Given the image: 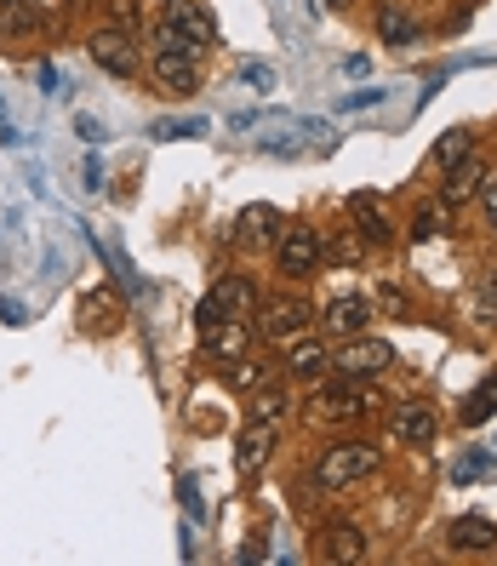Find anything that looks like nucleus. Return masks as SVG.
<instances>
[{
  "label": "nucleus",
  "mask_w": 497,
  "mask_h": 566,
  "mask_svg": "<svg viewBox=\"0 0 497 566\" xmlns=\"http://www.w3.org/2000/svg\"><path fill=\"white\" fill-rule=\"evenodd\" d=\"M372 470H378V447L372 441H338L331 452H320L315 481H320V492H343L355 481H367Z\"/></svg>",
  "instance_id": "obj_1"
},
{
  "label": "nucleus",
  "mask_w": 497,
  "mask_h": 566,
  "mask_svg": "<svg viewBox=\"0 0 497 566\" xmlns=\"http://www.w3.org/2000/svg\"><path fill=\"white\" fill-rule=\"evenodd\" d=\"M86 52H92L97 70H109V75H120V81H126V75H138V41H131V29H120V23L92 29Z\"/></svg>",
  "instance_id": "obj_2"
},
{
  "label": "nucleus",
  "mask_w": 497,
  "mask_h": 566,
  "mask_svg": "<svg viewBox=\"0 0 497 566\" xmlns=\"http://www.w3.org/2000/svg\"><path fill=\"white\" fill-rule=\"evenodd\" d=\"M378 407V395L372 389H360V378H338V384H326L315 395V418H331V423H343V418H367Z\"/></svg>",
  "instance_id": "obj_3"
},
{
  "label": "nucleus",
  "mask_w": 497,
  "mask_h": 566,
  "mask_svg": "<svg viewBox=\"0 0 497 566\" xmlns=\"http://www.w3.org/2000/svg\"><path fill=\"white\" fill-rule=\"evenodd\" d=\"M166 29H172L189 52H201V46L218 41V29H212V18H207L201 0H166Z\"/></svg>",
  "instance_id": "obj_4"
},
{
  "label": "nucleus",
  "mask_w": 497,
  "mask_h": 566,
  "mask_svg": "<svg viewBox=\"0 0 497 566\" xmlns=\"http://www.w3.org/2000/svg\"><path fill=\"white\" fill-rule=\"evenodd\" d=\"M252 310H257V292H252L246 281H218L212 297L201 304V326H212V321H241V315H252Z\"/></svg>",
  "instance_id": "obj_5"
},
{
  "label": "nucleus",
  "mask_w": 497,
  "mask_h": 566,
  "mask_svg": "<svg viewBox=\"0 0 497 566\" xmlns=\"http://www.w3.org/2000/svg\"><path fill=\"white\" fill-rule=\"evenodd\" d=\"M155 81H160V92H172V97L201 92V75H194V57H189L183 46H160V52H155Z\"/></svg>",
  "instance_id": "obj_6"
},
{
  "label": "nucleus",
  "mask_w": 497,
  "mask_h": 566,
  "mask_svg": "<svg viewBox=\"0 0 497 566\" xmlns=\"http://www.w3.org/2000/svg\"><path fill=\"white\" fill-rule=\"evenodd\" d=\"M389 360H394V349H389L383 338H360V332H355V344L338 355V373H343V378H378Z\"/></svg>",
  "instance_id": "obj_7"
},
{
  "label": "nucleus",
  "mask_w": 497,
  "mask_h": 566,
  "mask_svg": "<svg viewBox=\"0 0 497 566\" xmlns=\"http://www.w3.org/2000/svg\"><path fill=\"white\" fill-rule=\"evenodd\" d=\"M320 258H326V247H320L315 229H286L281 235V270L286 275H315Z\"/></svg>",
  "instance_id": "obj_8"
},
{
  "label": "nucleus",
  "mask_w": 497,
  "mask_h": 566,
  "mask_svg": "<svg viewBox=\"0 0 497 566\" xmlns=\"http://www.w3.org/2000/svg\"><path fill=\"white\" fill-rule=\"evenodd\" d=\"M378 315L372 297H360V292H343V297H331L326 304V332H343V338H355V332H367V321Z\"/></svg>",
  "instance_id": "obj_9"
},
{
  "label": "nucleus",
  "mask_w": 497,
  "mask_h": 566,
  "mask_svg": "<svg viewBox=\"0 0 497 566\" xmlns=\"http://www.w3.org/2000/svg\"><path fill=\"white\" fill-rule=\"evenodd\" d=\"M269 447H275V423H246V436H241V447H235L241 475H257L263 463H269Z\"/></svg>",
  "instance_id": "obj_10"
},
{
  "label": "nucleus",
  "mask_w": 497,
  "mask_h": 566,
  "mask_svg": "<svg viewBox=\"0 0 497 566\" xmlns=\"http://www.w3.org/2000/svg\"><path fill=\"white\" fill-rule=\"evenodd\" d=\"M480 184H486V160L480 155H463L452 166V178H446V207H463L469 195H480Z\"/></svg>",
  "instance_id": "obj_11"
},
{
  "label": "nucleus",
  "mask_w": 497,
  "mask_h": 566,
  "mask_svg": "<svg viewBox=\"0 0 497 566\" xmlns=\"http://www.w3.org/2000/svg\"><path fill=\"white\" fill-rule=\"evenodd\" d=\"M360 555H367V532H360V526H349V521L326 526V560L349 566V560H360Z\"/></svg>",
  "instance_id": "obj_12"
},
{
  "label": "nucleus",
  "mask_w": 497,
  "mask_h": 566,
  "mask_svg": "<svg viewBox=\"0 0 497 566\" xmlns=\"http://www.w3.org/2000/svg\"><path fill=\"white\" fill-rule=\"evenodd\" d=\"M309 326V310L297 304V297H286V304H275L269 315H263V332H269L275 344H286V338H297V332Z\"/></svg>",
  "instance_id": "obj_13"
},
{
  "label": "nucleus",
  "mask_w": 497,
  "mask_h": 566,
  "mask_svg": "<svg viewBox=\"0 0 497 566\" xmlns=\"http://www.w3.org/2000/svg\"><path fill=\"white\" fill-rule=\"evenodd\" d=\"M452 544L469 549V555H486V549L497 544V526H491L486 515H463V521H452Z\"/></svg>",
  "instance_id": "obj_14"
},
{
  "label": "nucleus",
  "mask_w": 497,
  "mask_h": 566,
  "mask_svg": "<svg viewBox=\"0 0 497 566\" xmlns=\"http://www.w3.org/2000/svg\"><path fill=\"white\" fill-rule=\"evenodd\" d=\"M207 349H212L218 360H241L246 326H241V321H212V326H207Z\"/></svg>",
  "instance_id": "obj_15"
},
{
  "label": "nucleus",
  "mask_w": 497,
  "mask_h": 566,
  "mask_svg": "<svg viewBox=\"0 0 497 566\" xmlns=\"http://www.w3.org/2000/svg\"><path fill=\"white\" fill-rule=\"evenodd\" d=\"M394 436H401V441H435V412H429V407H401V412H394Z\"/></svg>",
  "instance_id": "obj_16"
},
{
  "label": "nucleus",
  "mask_w": 497,
  "mask_h": 566,
  "mask_svg": "<svg viewBox=\"0 0 497 566\" xmlns=\"http://www.w3.org/2000/svg\"><path fill=\"white\" fill-rule=\"evenodd\" d=\"M275 223H281V218H275L269 207H252V212L241 218V241H275V235H281Z\"/></svg>",
  "instance_id": "obj_17"
},
{
  "label": "nucleus",
  "mask_w": 497,
  "mask_h": 566,
  "mask_svg": "<svg viewBox=\"0 0 497 566\" xmlns=\"http://www.w3.org/2000/svg\"><path fill=\"white\" fill-rule=\"evenodd\" d=\"M35 12H29V0H7V7H0V29H7V35H35Z\"/></svg>",
  "instance_id": "obj_18"
},
{
  "label": "nucleus",
  "mask_w": 497,
  "mask_h": 566,
  "mask_svg": "<svg viewBox=\"0 0 497 566\" xmlns=\"http://www.w3.org/2000/svg\"><path fill=\"white\" fill-rule=\"evenodd\" d=\"M463 155H475V132H463V126L446 132V138L435 144V160H441V166H457Z\"/></svg>",
  "instance_id": "obj_19"
},
{
  "label": "nucleus",
  "mask_w": 497,
  "mask_h": 566,
  "mask_svg": "<svg viewBox=\"0 0 497 566\" xmlns=\"http://www.w3.org/2000/svg\"><path fill=\"white\" fill-rule=\"evenodd\" d=\"M497 412V378H486L475 395H469V407H463V423H486Z\"/></svg>",
  "instance_id": "obj_20"
},
{
  "label": "nucleus",
  "mask_w": 497,
  "mask_h": 566,
  "mask_svg": "<svg viewBox=\"0 0 497 566\" xmlns=\"http://www.w3.org/2000/svg\"><path fill=\"white\" fill-rule=\"evenodd\" d=\"M326 360H331V355H326L320 344H297L286 366H292V373H297V378H315V373H326Z\"/></svg>",
  "instance_id": "obj_21"
},
{
  "label": "nucleus",
  "mask_w": 497,
  "mask_h": 566,
  "mask_svg": "<svg viewBox=\"0 0 497 566\" xmlns=\"http://www.w3.org/2000/svg\"><path fill=\"white\" fill-rule=\"evenodd\" d=\"M378 35H383V41H394V46H406V41L417 35V23H412L406 12H394V7H389V12L378 18Z\"/></svg>",
  "instance_id": "obj_22"
},
{
  "label": "nucleus",
  "mask_w": 497,
  "mask_h": 566,
  "mask_svg": "<svg viewBox=\"0 0 497 566\" xmlns=\"http://www.w3.org/2000/svg\"><path fill=\"white\" fill-rule=\"evenodd\" d=\"M281 412H286V395L275 389V395H257L252 401V423H281Z\"/></svg>",
  "instance_id": "obj_23"
},
{
  "label": "nucleus",
  "mask_w": 497,
  "mask_h": 566,
  "mask_svg": "<svg viewBox=\"0 0 497 566\" xmlns=\"http://www.w3.org/2000/svg\"><path fill=\"white\" fill-rule=\"evenodd\" d=\"M475 321H480V326L497 321V270L486 275V286H480V297H475Z\"/></svg>",
  "instance_id": "obj_24"
},
{
  "label": "nucleus",
  "mask_w": 497,
  "mask_h": 566,
  "mask_svg": "<svg viewBox=\"0 0 497 566\" xmlns=\"http://www.w3.org/2000/svg\"><path fill=\"white\" fill-rule=\"evenodd\" d=\"M378 304H383L394 321H412V304H406V292H401V286H383V292H378Z\"/></svg>",
  "instance_id": "obj_25"
},
{
  "label": "nucleus",
  "mask_w": 497,
  "mask_h": 566,
  "mask_svg": "<svg viewBox=\"0 0 497 566\" xmlns=\"http://www.w3.org/2000/svg\"><path fill=\"white\" fill-rule=\"evenodd\" d=\"M229 384H235V389H257V384H263V366H257V360L229 366Z\"/></svg>",
  "instance_id": "obj_26"
},
{
  "label": "nucleus",
  "mask_w": 497,
  "mask_h": 566,
  "mask_svg": "<svg viewBox=\"0 0 497 566\" xmlns=\"http://www.w3.org/2000/svg\"><path fill=\"white\" fill-rule=\"evenodd\" d=\"M201 120H155V138H194Z\"/></svg>",
  "instance_id": "obj_27"
},
{
  "label": "nucleus",
  "mask_w": 497,
  "mask_h": 566,
  "mask_svg": "<svg viewBox=\"0 0 497 566\" xmlns=\"http://www.w3.org/2000/svg\"><path fill=\"white\" fill-rule=\"evenodd\" d=\"M109 12L120 29H138V0H109Z\"/></svg>",
  "instance_id": "obj_28"
},
{
  "label": "nucleus",
  "mask_w": 497,
  "mask_h": 566,
  "mask_svg": "<svg viewBox=\"0 0 497 566\" xmlns=\"http://www.w3.org/2000/svg\"><path fill=\"white\" fill-rule=\"evenodd\" d=\"M241 81H252L263 92V86H275V70H263V63H241Z\"/></svg>",
  "instance_id": "obj_29"
},
{
  "label": "nucleus",
  "mask_w": 497,
  "mask_h": 566,
  "mask_svg": "<svg viewBox=\"0 0 497 566\" xmlns=\"http://www.w3.org/2000/svg\"><path fill=\"white\" fill-rule=\"evenodd\" d=\"M441 229H446V212L435 207V212H423V218H417V229H412V235H441Z\"/></svg>",
  "instance_id": "obj_30"
},
{
  "label": "nucleus",
  "mask_w": 497,
  "mask_h": 566,
  "mask_svg": "<svg viewBox=\"0 0 497 566\" xmlns=\"http://www.w3.org/2000/svg\"><path fill=\"white\" fill-rule=\"evenodd\" d=\"M480 207H486V223L497 229V178H486V184H480Z\"/></svg>",
  "instance_id": "obj_31"
},
{
  "label": "nucleus",
  "mask_w": 497,
  "mask_h": 566,
  "mask_svg": "<svg viewBox=\"0 0 497 566\" xmlns=\"http://www.w3.org/2000/svg\"><path fill=\"white\" fill-rule=\"evenodd\" d=\"M81 138H86V144H97V138H104V126H97L92 115H81Z\"/></svg>",
  "instance_id": "obj_32"
}]
</instances>
